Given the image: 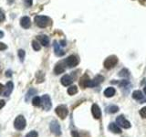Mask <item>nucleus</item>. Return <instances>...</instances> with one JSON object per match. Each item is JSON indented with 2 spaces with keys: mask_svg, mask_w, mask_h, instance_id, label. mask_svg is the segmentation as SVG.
<instances>
[{
  "mask_svg": "<svg viewBox=\"0 0 146 137\" xmlns=\"http://www.w3.org/2000/svg\"><path fill=\"white\" fill-rule=\"evenodd\" d=\"M35 22L38 27H41V29H44V27H47L48 26L50 18L46 16H36L35 17Z\"/></svg>",
  "mask_w": 146,
  "mask_h": 137,
  "instance_id": "f257e3e1",
  "label": "nucleus"
},
{
  "mask_svg": "<svg viewBox=\"0 0 146 137\" xmlns=\"http://www.w3.org/2000/svg\"><path fill=\"white\" fill-rule=\"evenodd\" d=\"M117 63H118V58L116 56H114V55H112V56H110L105 59L103 65L105 68L111 70V68H114L117 65Z\"/></svg>",
  "mask_w": 146,
  "mask_h": 137,
  "instance_id": "f03ea898",
  "label": "nucleus"
},
{
  "mask_svg": "<svg viewBox=\"0 0 146 137\" xmlns=\"http://www.w3.org/2000/svg\"><path fill=\"white\" fill-rule=\"evenodd\" d=\"M27 125V122H26V119L23 115H19L16 118L15 122H14V126L17 130L18 131H22L25 129V127Z\"/></svg>",
  "mask_w": 146,
  "mask_h": 137,
  "instance_id": "7ed1b4c3",
  "label": "nucleus"
},
{
  "mask_svg": "<svg viewBox=\"0 0 146 137\" xmlns=\"http://www.w3.org/2000/svg\"><path fill=\"white\" fill-rule=\"evenodd\" d=\"M41 102L40 105L42 106L44 111H49L50 109L52 107V102H51V99L48 95V94H45L41 97Z\"/></svg>",
  "mask_w": 146,
  "mask_h": 137,
  "instance_id": "20e7f679",
  "label": "nucleus"
},
{
  "mask_svg": "<svg viewBox=\"0 0 146 137\" xmlns=\"http://www.w3.org/2000/svg\"><path fill=\"white\" fill-rule=\"evenodd\" d=\"M55 112H56L57 115L60 119H65L68 114V110L66 105H59V106L56 108Z\"/></svg>",
  "mask_w": 146,
  "mask_h": 137,
  "instance_id": "39448f33",
  "label": "nucleus"
},
{
  "mask_svg": "<svg viewBox=\"0 0 146 137\" xmlns=\"http://www.w3.org/2000/svg\"><path fill=\"white\" fill-rule=\"evenodd\" d=\"M116 122H117V125L124 128V129H129V128H131V122L128 121L127 119H125L124 117H123L122 115H120V116L117 117Z\"/></svg>",
  "mask_w": 146,
  "mask_h": 137,
  "instance_id": "423d86ee",
  "label": "nucleus"
},
{
  "mask_svg": "<svg viewBox=\"0 0 146 137\" xmlns=\"http://www.w3.org/2000/svg\"><path fill=\"white\" fill-rule=\"evenodd\" d=\"M49 128H50V131H51L52 134H55L56 136H59L61 134L60 125H59V123L57 121H52L51 122H50Z\"/></svg>",
  "mask_w": 146,
  "mask_h": 137,
  "instance_id": "0eeeda50",
  "label": "nucleus"
},
{
  "mask_svg": "<svg viewBox=\"0 0 146 137\" xmlns=\"http://www.w3.org/2000/svg\"><path fill=\"white\" fill-rule=\"evenodd\" d=\"M64 62H65V64L68 68H74L79 64V59L74 56V55H71V56L68 57Z\"/></svg>",
  "mask_w": 146,
  "mask_h": 137,
  "instance_id": "6e6552de",
  "label": "nucleus"
},
{
  "mask_svg": "<svg viewBox=\"0 0 146 137\" xmlns=\"http://www.w3.org/2000/svg\"><path fill=\"white\" fill-rule=\"evenodd\" d=\"M103 80H104V77L98 75V76H96L93 80H90L88 87H96V86L100 85Z\"/></svg>",
  "mask_w": 146,
  "mask_h": 137,
  "instance_id": "1a4fd4ad",
  "label": "nucleus"
},
{
  "mask_svg": "<svg viewBox=\"0 0 146 137\" xmlns=\"http://www.w3.org/2000/svg\"><path fill=\"white\" fill-rule=\"evenodd\" d=\"M91 112H92V115L95 119H100L102 117V111H100L98 104L94 103L92 105V107H91Z\"/></svg>",
  "mask_w": 146,
  "mask_h": 137,
  "instance_id": "9d476101",
  "label": "nucleus"
},
{
  "mask_svg": "<svg viewBox=\"0 0 146 137\" xmlns=\"http://www.w3.org/2000/svg\"><path fill=\"white\" fill-rule=\"evenodd\" d=\"M66 70V68H65V62H58V64H56V66H55L54 68V72H55V74H61V73H63L64 71H65Z\"/></svg>",
  "mask_w": 146,
  "mask_h": 137,
  "instance_id": "9b49d317",
  "label": "nucleus"
},
{
  "mask_svg": "<svg viewBox=\"0 0 146 137\" xmlns=\"http://www.w3.org/2000/svg\"><path fill=\"white\" fill-rule=\"evenodd\" d=\"M132 97L137 100H140V103H143L146 100V98L143 97V95L141 93V90H134L133 92H132Z\"/></svg>",
  "mask_w": 146,
  "mask_h": 137,
  "instance_id": "f8f14e48",
  "label": "nucleus"
},
{
  "mask_svg": "<svg viewBox=\"0 0 146 137\" xmlns=\"http://www.w3.org/2000/svg\"><path fill=\"white\" fill-rule=\"evenodd\" d=\"M13 88H14V84L12 83L11 81H8L7 83V85H6V87H5V89H4L3 95L6 96V97H8V96L11 94Z\"/></svg>",
  "mask_w": 146,
  "mask_h": 137,
  "instance_id": "ddd939ff",
  "label": "nucleus"
},
{
  "mask_svg": "<svg viewBox=\"0 0 146 137\" xmlns=\"http://www.w3.org/2000/svg\"><path fill=\"white\" fill-rule=\"evenodd\" d=\"M36 39L39 41V43L44 46V47H48V43H49V39H48V37L46 36V35H38L36 37Z\"/></svg>",
  "mask_w": 146,
  "mask_h": 137,
  "instance_id": "4468645a",
  "label": "nucleus"
},
{
  "mask_svg": "<svg viewBox=\"0 0 146 137\" xmlns=\"http://www.w3.org/2000/svg\"><path fill=\"white\" fill-rule=\"evenodd\" d=\"M20 25L24 29H29L31 26V20L29 17H23L20 20Z\"/></svg>",
  "mask_w": 146,
  "mask_h": 137,
  "instance_id": "2eb2a0df",
  "label": "nucleus"
},
{
  "mask_svg": "<svg viewBox=\"0 0 146 137\" xmlns=\"http://www.w3.org/2000/svg\"><path fill=\"white\" fill-rule=\"evenodd\" d=\"M60 82H61V84L63 86H70L73 82V80H72V78L70 75H64L61 78Z\"/></svg>",
  "mask_w": 146,
  "mask_h": 137,
  "instance_id": "dca6fc26",
  "label": "nucleus"
},
{
  "mask_svg": "<svg viewBox=\"0 0 146 137\" xmlns=\"http://www.w3.org/2000/svg\"><path fill=\"white\" fill-rule=\"evenodd\" d=\"M108 129H109L110 131H111V132H112L113 134H121V128L119 127L117 124H115V123H113V122L110 123V125H109V127H108Z\"/></svg>",
  "mask_w": 146,
  "mask_h": 137,
  "instance_id": "f3484780",
  "label": "nucleus"
},
{
  "mask_svg": "<svg viewBox=\"0 0 146 137\" xmlns=\"http://www.w3.org/2000/svg\"><path fill=\"white\" fill-rule=\"evenodd\" d=\"M54 50H55V54L58 57H61L65 54V52H64L63 50L60 49V47H59V45L57 41H54Z\"/></svg>",
  "mask_w": 146,
  "mask_h": 137,
  "instance_id": "a211bd4d",
  "label": "nucleus"
},
{
  "mask_svg": "<svg viewBox=\"0 0 146 137\" xmlns=\"http://www.w3.org/2000/svg\"><path fill=\"white\" fill-rule=\"evenodd\" d=\"M89 81H90V78L88 75H83L81 77V79L80 80V85L82 88H86V87H88V84H89Z\"/></svg>",
  "mask_w": 146,
  "mask_h": 137,
  "instance_id": "6ab92c4d",
  "label": "nucleus"
},
{
  "mask_svg": "<svg viewBox=\"0 0 146 137\" xmlns=\"http://www.w3.org/2000/svg\"><path fill=\"white\" fill-rule=\"evenodd\" d=\"M115 92H116L115 89L112 88V87H109V88H107L104 90V95H105V97L110 98V97H112L113 95H115Z\"/></svg>",
  "mask_w": 146,
  "mask_h": 137,
  "instance_id": "aec40b11",
  "label": "nucleus"
},
{
  "mask_svg": "<svg viewBox=\"0 0 146 137\" xmlns=\"http://www.w3.org/2000/svg\"><path fill=\"white\" fill-rule=\"evenodd\" d=\"M119 111V107L116 106V105H111V106L107 107L106 112L109 113H115Z\"/></svg>",
  "mask_w": 146,
  "mask_h": 137,
  "instance_id": "412c9836",
  "label": "nucleus"
},
{
  "mask_svg": "<svg viewBox=\"0 0 146 137\" xmlns=\"http://www.w3.org/2000/svg\"><path fill=\"white\" fill-rule=\"evenodd\" d=\"M35 94H36V90H34V89H30L29 90V92H27V95H26V100H27V102H29V100H30V98Z\"/></svg>",
  "mask_w": 146,
  "mask_h": 137,
  "instance_id": "4be33fe9",
  "label": "nucleus"
},
{
  "mask_svg": "<svg viewBox=\"0 0 146 137\" xmlns=\"http://www.w3.org/2000/svg\"><path fill=\"white\" fill-rule=\"evenodd\" d=\"M78 92V88L77 86H70V88L68 89V93L70 95H74Z\"/></svg>",
  "mask_w": 146,
  "mask_h": 137,
  "instance_id": "5701e85b",
  "label": "nucleus"
},
{
  "mask_svg": "<svg viewBox=\"0 0 146 137\" xmlns=\"http://www.w3.org/2000/svg\"><path fill=\"white\" fill-rule=\"evenodd\" d=\"M40 102H41V100L38 96H36V97H34L33 100H32V104H33L34 106H36V107L40 106Z\"/></svg>",
  "mask_w": 146,
  "mask_h": 137,
  "instance_id": "b1692460",
  "label": "nucleus"
},
{
  "mask_svg": "<svg viewBox=\"0 0 146 137\" xmlns=\"http://www.w3.org/2000/svg\"><path fill=\"white\" fill-rule=\"evenodd\" d=\"M17 55H18V58L20 59V61H24L25 55H26L25 50H23V49H19V50H18V52H17Z\"/></svg>",
  "mask_w": 146,
  "mask_h": 137,
  "instance_id": "393cba45",
  "label": "nucleus"
},
{
  "mask_svg": "<svg viewBox=\"0 0 146 137\" xmlns=\"http://www.w3.org/2000/svg\"><path fill=\"white\" fill-rule=\"evenodd\" d=\"M32 47H33L34 50H36V51H38V50L40 49V44L38 42V41H33L32 42Z\"/></svg>",
  "mask_w": 146,
  "mask_h": 137,
  "instance_id": "a878e982",
  "label": "nucleus"
},
{
  "mask_svg": "<svg viewBox=\"0 0 146 137\" xmlns=\"http://www.w3.org/2000/svg\"><path fill=\"white\" fill-rule=\"evenodd\" d=\"M119 76L128 77V76H129V71H128V70H126V68H123V70H121L120 72H119Z\"/></svg>",
  "mask_w": 146,
  "mask_h": 137,
  "instance_id": "bb28decb",
  "label": "nucleus"
},
{
  "mask_svg": "<svg viewBox=\"0 0 146 137\" xmlns=\"http://www.w3.org/2000/svg\"><path fill=\"white\" fill-rule=\"evenodd\" d=\"M38 134L36 131H31L26 135V137H38Z\"/></svg>",
  "mask_w": 146,
  "mask_h": 137,
  "instance_id": "cd10ccee",
  "label": "nucleus"
},
{
  "mask_svg": "<svg viewBox=\"0 0 146 137\" xmlns=\"http://www.w3.org/2000/svg\"><path fill=\"white\" fill-rule=\"evenodd\" d=\"M140 114H141V116L143 117V118H146V106L141 109Z\"/></svg>",
  "mask_w": 146,
  "mask_h": 137,
  "instance_id": "c85d7f7f",
  "label": "nucleus"
},
{
  "mask_svg": "<svg viewBox=\"0 0 146 137\" xmlns=\"http://www.w3.org/2000/svg\"><path fill=\"white\" fill-rule=\"evenodd\" d=\"M4 20H5V14L2 9H0V22H2Z\"/></svg>",
  "mask_w": 146,
  "mask_h": 137,
  "instance_id": "c756f323",
  "label": "nucleus"
},
{
  "mask_svg": "<svg viewBox=\"0 0 146 137\" xmlns=\"http://www.w3.org/2000/svg\"><path fill=\"white\" fill-rule=\"evenodd\" d=\"M25 5L27 7H31L32 6V0H25Z\"/></svg>",
  "mask_w": 146,
  "mask_h": 137,
  "instance_id": "7c9ffc66",
  "label": "nucleus"
},
{
  "mask_svg": "<svg viewBox=\"0 0 146 137\" xmlns=\"http://www.w3.org/2000/svg\"><path fill=\"white\" fill-rule=\"evenodd\" d=\"M7 47V45L6 44H4L2 42H0V50H4V49H6Z\"/></svg>",
  "mask_w": 146,
  "mask_h": 137,
  "instance_id": "2f4dec72",
  "label": "nucleus"
},
{
  "mask_svg": "<svg viewBox=\"0 0 146 137\" xmlns=\"http://www.w3.org/2000/svg\"><path fill=\"white\" fill-rule=\"evenodd\" d=\"M4 106H5V100H0V109H2Z\"/></svg>",
  "mask_w": 146,
  "mask_h": 137,
  "instance_id": "473e14b6",
  "label": "nucleus"
},
{
  "mask_svg": "<svg viewBox=\"0 0 146 137\" xmlns=\"http://www.w3.org/2000/svg\"><path fill=\"white\" fill-rule=\"evenodd\" d=\"M4 89H5V87L1 83H0V94H1L3 91H4Z\"/></svg>",
  "mask_w": 146,
  "mask_h": 137,
  "instance_id": "72a5a7b5",
  "label": "nucleus"
},
{
  "mask_svg": "<svg viewBox=\"0 0 146 137\" xmlns=\"http://www.w3.org/2000/svg\"><path fill=\"white\" fill-rule=\"evenodd\" d=\"M72 135H73V137H79V135H78V132H75V131L72 132Z\"/></svg>",
  "mask_w": 146,
  "mask_h": 137,
  "instance_id": "f704fd0d",
  "label": "nucleus"
},
{
  "mask_svg": "<svg viewBox=\"0 0 146 137\" xmlns=\"http://www.w3.org/2000/svg\"><path fill=\"white\" fill-rule=\"evenodd\" d=\"M11 75H12V74H11V71H10V70H7V77H11Z\"/></svg>",
  "mask_w": 146,
  "mask_h": 137,
  "instance_id": "c9c22d12",
  "label": "nucleus"
},
{
  "mask_svg": "<svg viewBox=\"0 0 146 137\" xmlns=\"http://www.w3.org/2000/svg\"><path fill=\"white\" fill-rule=\"evenodd\" d=\"M3 37H4V32L3 31H0V39L3 38Z\"/></svg>",
  "mask_w": 146,
  "mask_h": 137,
  "instance_id": "e433bc0d",
  "label": "nucleus"
},
{
  "mask_svg": "<svg viewBox=\"0 0 146 137\" xmlns=\"http://www.w3.org/2000/svg\"><path fill=\"white\" fill-rule=\"evenodd\" d=\"M143 90H144V93L146 94V84H145V86H144V89H143Z\"/></svg>",
  "mask_w": 146,
  "mask_h": 137,
  "instance_id": "4c0bfd02",
  "label": "nucleus"
}]
</instances>
